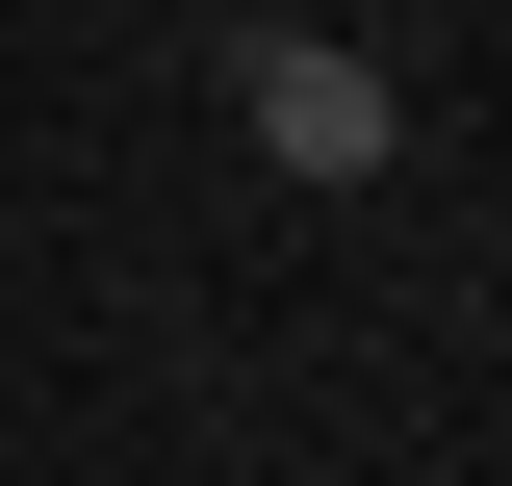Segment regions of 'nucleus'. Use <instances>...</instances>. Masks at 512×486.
I'll use <instances>...</instances> for the list:
<instances>
[{
  "label": "nucleus",
  "mask_w": 512,
  "mask_h": 486,
  "mask_svg": "<svg viewBox=\"0 0 512 486\" xmlns=\"http://www.w3.org/2000/svg\"><path fill=\"white\" fill-rule=\"evenodd\" d=\"M231 128H256V180H308V205H359L384 154H410V77H384L359 26H231Z\"/></svg>",
  "instance_id": "1"
}]
</instances>
